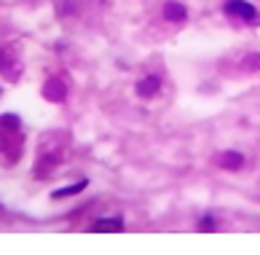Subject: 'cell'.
Returning a JSON list of instances; mask_svg holds the SVG:
<instances>
[{
  "mask_svg": "<svg viewBox=\"0 0 260 255\" xmlns=\"http://www.w3.org/2000/svg\"><path fill=\"white\" fill-rule=\"evenodd\" d=\"M225 14L239 16V19H244V22H255V19H258L255 5L247 3V0H228V3H225Z\"/></svg>",
  "mask_w": 260,
  "mask_h": 255,
  "instance_id": "cell-1",
  "label": "cell"
},
{
  "mask_svg": "<svg viewBox=\"0 0 260 255\" xmlns=\"http://www.w3.org/2000/svg\"><path fill=\"white\" fill-rule=\"evenodd\" d=\"M217 167L220 169H228V172H236V169L244 167V156L236 153V150H225V153L217 156Z\"/></svg>",
  "mask_w": 260,
  "mask_h": 255,
  "instance_id": "cell-2",
  "label": "cell"
},
{
  "mask_svg": "<svg viewBox=\"0 0 260 255\" xmlns=\"http://www.w3.org/2000/svg\"><path fill=\"white\" fill-rule=\"evenodd\" d=\"M164 19H166V22L180 24V22H185V19H188V11H185L183 3H177V0H169V3L164 5Z\"/></svg>",
  "mask_w": 260,
  "mask_h": 255,
  "instance_id": "cell-3",
  "label": "cell"
},
{
  "mask_svg": "<svg viewBox=\"0 0 260 255\" xmlns=\"http://www.w3.org/2000/svg\"><path fill=\"white\" fill-rule=\"evenodd\" d=\"M158 89H161V81H158L156 75H148V78H142V81L137 83V94L142 97V100H150V97H156Z\"/></svg>",
  "mask_w": 260,
  "mask_h": 255,
  "instance_id": "cell-4",
  "label": "cell"
},
{
  "mask_svg": "<svg viewBox=\"0 0 260 255\" xmlns=\"http://www.w3.org/2000/svg\"><path fill=\"white\" fill-rule=\"evenodd\" d=\"M43 94H46V100H51V102H59V100H65V94H67V89H65V83L62 81H49L43 86Z\"/></svg>",
  "mask_w": 260,
  "mask_h": 255,
  "instance_id": "cell-5",
  "label": "cell"
},
{
  "mask_svg": "<svg viewBox=\"0 0 260 255\" xmlns=\"http://www.w3.org/2000/svg\"><path fill=\"white\" fill-rule=\"evenodd\" d=\"M91 231L99 234V231H124V220L121 218H113V220H97L91 226Z\"/></svg>",
  "mask_w": 260,
  "mask_h": 255,
  "instance_id": "cell-6",
  "label": "cell"
},
{
  "mask_svg": "<svg viewBox=\"0 0 260 255\" xmlns=\"http://www.w3.org/2000/svg\"><path fill=\"white\" fill-rule=\"evenodd\" d=\"M86 188V180H81V183H75V186H70V188H59V191H54L51 193V199H65V196H72V193H81Z\"/></svg>",
  "mask_w": 260,
  "mask_h": 255,
  "instance_id": "cell-7",
  "label": "cell"
},
{
  "mask_svg": "<svg viewBox=\"0 0 260 255\" xmlns=\"http://www.w3.org/2000/svg\"><path fill=\"white\" fill-rule=\"evenodd\" d=\"M242 67L250 70V73H255V70H260V54H247L242 60Z\"/></svg>",
  "mask_w": 260,
  "mask_h": 255,
  "instance_id": "cell-8",
  "label": "cell"
},
{
  "mask_svg": "<svg viewBox=\"0 0 260 255\" xmlns=\"http://www.w3.org/2000/svg\"><path fill=\"white\" fill-rule=\"evenodd\" d=\"M215 226H217V223H215V218H209V215H206L201 223H198V228H201V231H212Z\"/></svg>",
  "mask_w": 260,
  "mask_h": 255,
  "instance_id": "cell-9",
  "label": "cell"
}]
</instances>
